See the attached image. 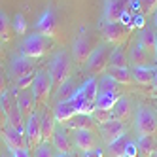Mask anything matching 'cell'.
Returning <instances> with one entry per match:
<instances>
[{
    "label": "cell",
    "mask_w": 157,
    "mask_h": 157,
    "mask_svg": "<svg viewBox=\"0 0 157 157\" xmlns=\"http://www.w3.org/2000/svg\"><path fill=\"white\" fill-rule=\"evenodd\" d=\"M12 29H13L15 34H25V32H27L29 25H27V19H25L23 13H15L13 21H12Z\"/></svg>",
    "instance_id": "cell-34"
},
{
    "label": "cell",
    "mask_w": 157,
    "mask_h": 157,
    "mask_svg": "<svg viewBox=\"0 0 157 157\" xmlns=\"http://www.w3.org/2000/svg\"><path fill=\"white\" fill-rule=\"evenodd\" d=\"M2 44H4V42L0 40V57H2V53H4V48H2Z\"/></svg>",
    "instance_id": "cell-48"
},
{
    "label": "cell",
    "mask_w": 157,
    "mask_h": 157,
    "mask_svg": "<svg viewBox=\"0 0 157 157\" xmlns=\"http://www.w3.org/2000/svg\"><path fill=\"white\" fill-rule=\"evenodd\" d=\"M78 114L74 104L70 102V100H64V102H57V106H55L53 110V116H55V121L61 123V125H64L66 121H68L70 117H74Z\"/></svg>",
    "instance_id": "cell-23"
},
{
    "label": "cell",
    "mask_w": 157,
    "mask_h": 157,
    "mask_svg": "<svg viewBox=\"0 0 157 157\" xmlns=\"http://www.w3.org/2000/svg\"><path fill=\"white\" fill-rule=\"evenodd\" d=\"M68 129L72 131H80V129H85V131H95L97 123L95 119L91 117V114H76L74 117H70L68 121L64 123Z\"/></svg>",
    "instance_id": "cell-20"
},
{
    "label": "cell",
    "mask_w": 157,
    "mask_h": 157,
    "mask_svg": "<svg viewBox=\"0 0 157 157\" xmlns=\"http://www.w3.org/2000/svg\"><path fill=\"white\" fill-rule=\"evenodd\" d=\"M153 27L157 30V8H155V12H153Z\"/></svg>",
    "instance_id": "cell-46"
},
{
    "label": "cell",
    "mask_w": 157,
    "mask_h": 157,
    "mask_svg": "<svg viewBox=\"0 0 157 157\" xmlns=\"http://www.w3.org/2000/svg\"><path fill=\"white\" fill-rule=\"evenodd\" d=\"M91 117L95 119L97 125H102V123H106V121L112 119V112L110 110H102V108H95L91 112Z\"/></svg>",
    "instance_id": "cell-36"
},
{
    "label": "cell",
    "mask_w": 157,
    "mask_h": 157,
    "mask_svg": "<svg viewBox=\"0 0 157 157\" xmlns=\"http://www.w3.org/2000/svg\"><path fill=\"white\" fill-rule=\"evenodd\" d=\"M76 89H78V87L74 85L72 78H70L68 82H64L61 87H57V102H64V100H70Z\"/></svg>",
    "instance_id": "cell-32"
},
{
    "label": "cell",
    "mask_w": 157,
    "mask_h": 157,
    "mask_svg": "<svg viewBox=\"0 0 157 157\" xmlns=\"http://www.w3.org/2000/svg\"><path fill=\"white\" fill-rule=\"evenodd\" d=\"M121 97V95H119ZM117 95H108V93H98L95 98V108H102V110H112V106L116 104Z\"/></svg>",
    "instance_id": "cell-33"
},
{
    "label": "cell",
    "mask_w": 157,
    "mask_h": 157,
    "mask_svg": "<svg viewBox=\"0 0 157 157\" xmlns=\"http://www.w3.org/2000/svg\"><path fill=\"white\" fill-rule=\"evenodd\" d=\"M48 72L51 76V82H53V89L61 87L64 82H68L72 78V61L68 57L66 51H59L53 55V59L48 66Z\"/></svg>",
    "instance_id": "cell-2"
},
{
    "label": "cell",
    "mask_w": 157,
    "mask_h": 157,
    "mask_svg": "<svg viewBox=\"0 0 157 157\" xmlns=\"http://www.w3.org/2000/svg\"><path fill=\"white\" fill-rule=\"evenodd\" d=\"M155 59H157V30H155Z\"/></svg>",
    "instance_id": "cell-47"
},
{
    "label": "cell",
    "mask_w": 157,
    "mask_h": 157,
    "mask_svg": "<svg viewBox=\"0 0 157 157\" xmlns=\"http://www.w3.org/2000/svg\"><path fill=\"white\" fill-rule=\"evenodd\" d=\"M25 136L29 150H34L42 142V129H40V114L32 112L29 117H25Z\"/></svg>",
    "instance_id": "cell-11"
},
{
    "label": "cell",
    "mask_w": 157,
    "mask_h": 157,
    "mask_svg": "<svg viewBox=\"0 0 157 157\" xmlns=\"http://www.w3.org/2000/svg\"><path fill=\"white\" fill-rule=\"evenodd\" d=\"M138 42L150 55L155 57V30H151L150 27H142L140 34H138Z\"/></svg>",
    "instance_id": "cell-25"
},
{
    "label": "cell",
    "mask_w": 157,
    "mask_h": 157,
    "mask_svg": "<svg viewBox=\"0 0 157 157\" xmlns=\"http://www.w3.org/2000/svg\"><path fill=\"white\" fill-rule=\"evenodd\" d=\"M112 119H119V121H125L131 117V102L125 97H117L116 104L112 106Z\"/></svg>",
    "instance_id": "cell-24"
},
{
    "label": "cell",
    "mask_w": 157,
    "mask_h": 157,
    "mask_svg": "<svg viewBox=\"0 0 157 157\" xmlns=\"http://www.w3.org/2000/svg\"><path fill=\"white\" fill-rule=\"evenodd\" d=\"M129 144V136L123 134L117 140H114L112 144H108V150H106V155L108 157H125V148Z\"/></svg>",
    "instance_id": "cell-27"
},
{
    "label": "cell",
    "mask_w": 157,
    "mask_h": 157,
    "mask_svg": "<svg viewBox=\"0 0 157 157\" xmlns=\"http://www.w3.org/2000/svg\"><path fill=\"white\" fill-rule=\"evenodd\" d=\"M106 74L112 76L119 85H129L132 83V76L129 68H106Z\"/></svg>",
    "instance_id": "cell-30"
},
{
    "label": "cell",
    "mask_w": 157,
    "mask_h": 157,
    "mask_svg": "<svg viewBox=\"0 0 157 157\" xmlns=\"http://www.w3.org/2000/svg\"><path fill=\"white\" fill-rule=\"evenodd\" d=\"M134 129H136L138 136H155L157 134V114L146 106H140L136 112Z\"/></svg>",
    "instance_id": "cell-8"
},
{
    "label": "cell",
    "mask_w": 157,
    "mask_h": 157,
    "mask_svg": "<svg viewBox=\"0 0 157 157\" xmlns=\"http://www.w3.org/2000/svg\"><path fill=\"white\" fill-rule=\"evenodd\" d=\"M12 157H30L29 148H25V150H12Z\"/></svg>",
    "instance_id": "cell-43"
},
{
    "label": "cell",
    "mask_w": 157,
    "mask_h": 157,
    "mask_svg": "<svg viewBox=\"0 0 157 157\" xmlns=\"http://www.w3.org/2000/svg\"><path fill=\"white\" fill-rule=\"evenodd\" d=\"M151 87H153V91L157 93V68H155V76H153V82H151Z\"/></svg>",
    "instance_id": "cell-45"
},
{
    "label": "cell",
    "mask_w": 157,
    "mask_h": 157,
    "mask_svg": "<svg viewBox=\"0 0 157 157\" xmlns=\"http://www.w3.org/2000/svg\"><path fill=\"white\" fill-rule=\"evenodd\" d=\"M131 76L132 82H136L138 85H151L155 66H134V68H131Z\"/></svg>",
    "instance_id": "cell-22"
},
{
    "label": "cell",
    "mask_w": 157,
    "mask_h": 157,
    "mask_svg": "<svg viewBox=\"0 0 157 157\" xmlns=\"http://www.w3.org/2000/svg\"><path fill=\"white\" fill-rule=\"evenodd\" d=\"M34 157H55V150L49 142H40L34 148Z\"/></svg>",
    "instance_id": "cell-35"
},
{
    "label": "cell",
    "mask_w": 157,
    "mask_h": 157,
    "mask_svg": "<svg viewBox=\"0 0 157 157\" xmlns=\"http://www.w3.org/2000/svg\"><path fill=\"white\" fill-rule=\"evenodd\" d=\"M51 146L57 153H70L72 151V142L70 136L66 134L64 129H55V134L51 138Z\"/></svg>",
    "instance_id": "cell-21"
},
{
    "label": "cell",
    "mask_w": 157,
    "mask_h": 157,
    "mask_svg": "<svg viewBox=\"0 0 157 157\" xmlns=\"http://www.w3.org/2000/svg\"><path fill=\"white\" fill-rule=\"evenodd\" d=\"M136 155H138V148H136V144L129 140L127 148H125V157H136Z\"/></svg>",
    "instance_id": "cell-39"
},
{
    "label": "cell",
    "mask_w": 157,
    "mask_h": 157,
    "mask_svg": "<svg viewBox=\"0 0 157 157\" xmlns=\"http://www.w3.org/2000/svg\"><path fill=\"white\" fill-rule=\"evenodd\" d=\"M151 59H153V55H150L146 51L140 46V42H134L127 51V61L132 68L134 66H151Z\"/></svg>",
    "instance_id": "cell-15"
},
{
    "label": "cell",
    "mask_w": 157,
    "mask_h": 157,
    "mask_svg": "<svg viewBox=\"0 0 157 157\" xmlns=\"http://www.w3.org/2000/svg\"><path fill=\"white\" fill-rule=\"evenodd\" d=\"M98 129H100V136L106 142V146L112 144L114 140H117L119 136H123V134H127L125 121H119V119H110V121L102 123Z\"/></svg>",
    "instance_id": "cell-12"
},
{
    "label": "cell",
    "mask_w": 157,
    "mask_h": 157,
    "mask_svg": "<svg viewBox=\"0 0 157 157\" xmlns=\"http://www.w3.org/2000/svg\"><path fill=\"white\" fill-rule=\"evenodd\" d=\"M97 95H98V80L91 76L74 91L70 102L74 104L78 114H91V112L95 110Z\"/></svg>",
    "instance_id": "cell-1"
},
{
    "label": "cell",
    "mask_w": 157,
    "mask_h": 157,
    "mask_svg": "<svg viewBox=\"0 0 157 157\" xmlns=\"http://www.w3.org/2000/svg\"><path fill=\"white\" fill-rule=\"evenodd\" d=\"M136 148L142 157H151V153L157 148V140H155V136H140L136 142Z\"/></svg>",
    "instance_id": "cell-29"
},
{
    "label": "cell",
    "mask_w": 157,
    "mask_h": 157,
    "mask_svg": "<svg viewBox=\"0 0 157 157\" xmlns=\"http://www.w3.org/2000/svg\"><path fill=\"white\" fill-rule=\"evenodd\" d=\"M49 48H51L49 38L38 34V32H32V34L25 36L23 44H21V53L29 59H40L49 51Z\"/></svg>",
    "instance_id": "cell-4"
},
{
    "label": "cell",
    "mask_w": 157,
    "mask_h": 157,
    "mask_svg": "<svg viewBox=\"0 0 157 157\" xmlns=\"http://www.w3.org/2000/svg\"><path fill=\"white\" fill-rule=\"evenodd\" d=\"M36 32L42 36H46V38H57L59 36V32H61V23H59V17L55 15V12L51 8H46L42 12V15L38 17L36 21V25H34Z\"/></svg>",
    "instance_id": "cell-9"
},
{
    "label": "cell",
    "mask_w": 157,
    "mask_h": 157,
    "mask_svg": "<svg viewBox=\"0 0 157 157\" xmlns=\"http://www.w3.org/2000/svg\"><path fill=\"white\" fill-rule=\"evenodd\" d=\"M30 91H32V97H34L36 106L48 104V100L53 93V82H51V76L48 70H38L34 74V82H32Z\"/></svg>",
    "instance_id": "cell-3"
},
{
    "label": "cell",
    "mask_w": 157,
    "mask_h": 157,
    "mask_svg": "<svg viewBox=\"0 0 157 157\" xmlns=\"http://www.w3.org/2000/svg\"><path fill=\"white\" fill-rule=\"evenodd\" d=\"M55 157H78L74 151H70V153H55Z\"/></svg>",
    "instance_id": "cell-44"
},
{
    "label": "cell",
    "mask_w": 157,
    "mask_h": 157,
    "mask_svg": "<svg viewBox=\"0 0 157 157\" xmlns=\"http://www.w3.org/2000/svg\"><path fill=\"white\" fill-rule=\"evenodd\" d=\"M108 68H129V61H127V53L121 46L112 49L110 61H108Z\"/></svg>",
    "instance_id": "cell-26"
},
{
    "label": "cell",
    "mask_w": 157,
    "mask_h": 157,
    "mask_svg": "<svg viewBox=\"0 0 157 157\" xmlns=\"http://www.w3.org/2000/svg\"><path fill=\"white\" fill-rule=\"evenodd\" d=\"M6 91H8V82H6V76H4V72L0 70V97H2Z\"/></svg>",
    "instance_id": "cell-42"
},
{
    "label": "cell",
    "mask_w": 157,
    "mask_h": 157,
    "mask_svg": "<svg viewBox=\"0 0 157 157\" xmlns=\"http://www.w3.org/2000/svg\"><path fill=\"white\" fill-rule=\"evenodd\" d=\"M93 51V46H91V38H89L85 32H82L80 36L74 40V46H72V55H74V61L78 64H85L89 55Z\"/></svg>",
    "instance_id": "cell-13"
},
{
    "label": "cell",
    "mask_w": 157,
    "mask_h": 157,
    "mask_svg": "<svg viewBox=\"0 0 157 157\" xmlns=\"http://www.w3.org/2000/svg\"><path fill=\"white\" fill-rule=\"evenodd\" d=\"M112 48L110 44H102V46H98L91 51V55H89L87 59V72L93 74V76H100L104 74L106 68H108V61H110V55H112Z\"/></svg>",
    "instance_id": "cell-7"
},
{
    "label": "cell",
    "mask_w": 157,
    "mask_h": 157,
    "mask_svg": "<svg viewBox=\"0 0 157 157\" xmlns=\"http://www.w3.org/2000/svg\"><path fill=\"white\" fill-rule=\"evenodd\" d=\"M15 93V100L19 104V110L25 117H29L32 112H36V102H34V97H32L30 89H21V91H13Z\"/></svg>",
    "instance_id": "cell-18"
},
{
    "label": "cell",
    "mask_w": 157,
    "mask_h": 157,
    "mask_svg": "<svg viewBox=\"0 0 157 157\" xmlns=\"http://www.w3.org/2000/svg\"><path fill=\"white\" fill-rule=\"evenodd\" d=\"M12 38H13L12 21H10V17L0 10V40L2 42H12Z\"/></svg>",
    "instance_id": "cell-31"
},
{
    "label": "cell",
    "mask_w": 157,
    "mask_h": 157,
    "mask_svg": "<svg viewBox=\"0 0 157 157\" xmlns=\"http://www.w3.org/2000/svg\"><path fill=\"white\" fill-rule=\"evenodd\" d=\"M40 129H42V142H49L55 134V129H57V121H55L53 112L44 110L40 114Z\"/></svg>",
    "instance_id": "cell-17"
},
{
    "label": "cell",
    "mask_w": 157,
    "mask_h": 157,
    "mask_svg": "<svg viewBox=\"0 0 157 157\" xmlns=\"http://www.w3.org/2000/svg\"><path fill=\"white\" fill-rule=\"evenodd\" d=\"M2 138L6 142V146L12 150H25L29 148L27 146V136H25V131L23 129H15V127H10L6 125V129L2 131Z\"/></svg>",
    "instance_id": "cell-14"
},
{
    "label": "cell",
    "mask_w": 157,
    "mask_h": 157,
    "mask_svg": "<svg viewBox=\"0 0 157 157\" xmlns=\"http://www.w3.org/2000/svg\"><path fill=\"white\" fill-rule=\"evenodd\" d=\"M131 0H104V21L106 23H116V21H125L129 15Z\"/></svg>",
    "instance_id": "cell-10"
},
{
    "label": "cell",
    "mask_w": 157,
    "mask_h": 157,
    "mask_svg": "<svg viewBox=\"0 0 157 157\" xmlns=\"http://www.w3.org/2000/svg\"><path fill=\"white\" fill-rule=\"evenodd\" d=\"M151 157H157V148H155V151L151 153Z\"/></svg>",
    "instance_id": "cell-49"
},
{
    "label": "cell",
    "mask_w": 157,
    "mask_h": 157,
    "mask_svg": "<svg viewBox=\"0 0 157 157\" xmlns=\"http://www.w3.org/2000/svg\"><path fill=\"white\" fill-rule=\"evenodd\" d=\"M138 2V12L142 15H151L157 8V0H136Z\"/></svg>",
    "instance_id": "cell-37"
},
{
    "label": "cell",
    "mask_w": 157,
    "mask_h": 157,
    "mask_svg": "<svg viewBox=\"0 0 157 157\" xmlns=\"http://www.w3.org/2000/svg\"><path fill=\"white\" fill-rule=\"evenodd\" d=\"M74 146H76L80 151H89V150L97 148L95 132H93V131H85V129L74 131Z\"/></svg>",
    "instance_id": "cell-19"
},
{
    "label": "cell",
    "mask_w": 157,
    "mask_h": 157,
    "mask_svg": "<svg viewBox=\"0 0 157 157\" xmlns=\"http://www.w3.org/2000/svg\"><path fill=\"white\" fill-rule=\"evenodd\" d=\"M32 82H34V74L23 76V78H19V80H15V89L17 91H21V89H30Z\"/></svg>",
    "instance_id": "cell-38"
},
{
    "label": "cell",
    "mask_w": 157,
    "mask_h": 157,
    "mask_svg": "<svg viewBox=\"0 0 157 157\" xmlns=\"http://www.w3.org/2000/svg\"><path fill=\"white\" fill-rule=\"evenodd\" d=\"M155 68H157V66H155Z\"/></svg>",
    "instance_id": "cell-50"
},
{
    "label": "cell",
    "mask_w": 157,
    "mask_h": 157,
    "mask_svg": "<svg viewBox=\"0 0 157 157\" xmlns=\"http://www.w3.org/2000/svg\"><path fill=\"white\" fill-rule=\"evenodd\" d=\"M83 157H104V153H102V150L97 146V148L89 150V151H83Z\"/></svg>",
    "instance_id": "cell-40"
},
{
    "label": "cell",
    "mask_w": 157,
    "mask_h": 157,
    "mask_svg": "<svg viewBox=\"0 0 157 157\" xmlns=\"http://www.w3.org/2000/svg\"><path fill=\"white\" fill-rule=\"evenodd\" d=\"M10 74H12L13 82L19 80L23 76H29V74H34V63H32L29 57L21 55V57H13L12 63H10Z\"/></svg>",
    "instance_id": "cell-16"
},
{
    "label": "cell",
    "mask_w": 157,
    "mask_h": 157,
    "mask_svg": "<svg viewBox=\"0 0 157 157\" xmlns=\"http://www.w3.org/2000/svg\"><path fill=\"white\" fill-rule=\"evenodd\" d=\"M119 83L114 80L112 76H108L104 72V76L98 80V93H108V95H117L119 97Z\"/></svg>",
    "instance_id": "cell-28"
},
{
    "label": "cell",
    "mask_w": 157,
    "mask_h": 157,
    "mask_svg": "<svg viewBox=\"0 0 157 157\" xmlns=\"http://www.w3.org/2000/svg\"><path fill=\"white\" fill-rule=\"evenodd\" d=\"M131 25L123 23V21H116V23H106L102 25V38L106 44H110V46H123L129 36H131Z\"/></svg>",
    "instance_id": "cell-6"
},
{
    "label": "cell",
    "mask_w": 157,
    "mask_h": 157,
    "mask_svg": "<svg viewBox=\"0 0 157 157\" xmlns=\"http://www.w3.org/2000/svg\"><path fill=\"white\" fill-rule=\"evenodd\" d=\"M0 102H2L4 114H6V119H8V125L25 131V116L21 114V110H19V104H17V100H15V93L13 91H6L2 97H0Z\"/></svg>",
    "instance_id": "cell-5"
},
{
    "label": "cell",
    "mask_w": 157,
    "mask_h": 157,
    "mask_svg": "<svg viewBox=\"0 0 157 157\" xmlns=\"http://www.w3.org/2000/svg\"><path fill=\"white\" fill-rule=\"evenodd\" d=\"M6 125H8V119H6V114H4L2 102H0V134H2V131L6 129Z\"/></svg>",
    "instance_id": "cell-41"
}]
</instances>
